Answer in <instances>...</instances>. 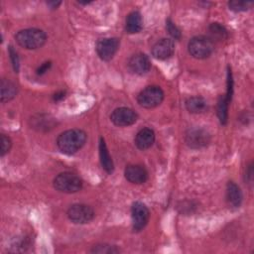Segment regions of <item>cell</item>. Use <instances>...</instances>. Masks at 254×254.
Instances as JSON below:
<instances>
[{
    "mask_svg": "<svg viewBox=\"0 0 254 254\" xmlns=\"http://www.w3.org/2000/svg\"><path fill=\"white\" fill-rule=\"evenodd\" d=\"M252 180H253V168H252V164H250L245 173V181H247L248 184H252Z\"/></svg>",
    "mask_w": 254,
    "mask_h": 254,
    "instance_id": "28",
    "label": "cell"
},
{
    "mask_svg": "<svg viewBox=\"0 0 254 254\" xmlns=\"http://www.w3.org/2000/svg\"><path fill=\"white\" fill-rule=\"evenodd\" d=\"M128 68L132 73L143 75L147 73L151 68V62L149 58L142 53L133 55L128 61Z\"/></svg>",
    "mask_w": 254,
    "mask_h": 254,
    "instance_id": "11",
    "label": "cell"
},
{
    "mask_svg": "<svg viewBox=\"0 0 254 254\" xmlns=\"http://www.w3.org/2000/svg\"><path fill=\"white\" fill-rule=\"evenodd\" d=\"M210 136L208 132L202 128H190L185 135L186 144L191 149H199L209 143Z\"/></svg>",
    "mask_w": 254,
    "mask_h": 254,
    "instance_id": "7",
    "label": "cell"
},
{
    "mask_svg": "<svg viewBox=\"0 0 254 254\" xmlns=\"http://www.w3.org/2000/svg\"><path fill=\"white\" fill-rule=\"evenodd\" d=\"M232 94H233V79H232L231 71L228 70V72H227V93H226L225 97L227 98V100L229 102L231 101Z\"/></svg>",
    "mask_w": 254,
    "mask_h": 254,
    "instance_id": "27",
    "label": "cell"
},
{
    "mask_svg": "<svg viewBox=\"0 0 254 254\" xmlns=\"http://www.w3.org/2000/svg\"><path fill=\"white\" fill-rule=\"evenodd\" d=\"M99 158H100L101 166L104 169V171L108 174H111L114 170V165H113L111 156L107 150L105 141L102 137L99 140Z\"/></svg>",
    "mask_w": 254,
    "mask_h": 254,
    "instance_id": "18",
    "label": "cell"
},
{
    "mask_svg": "<svg viewBox=\"0 0 254 254\" xmlns=\"http://www.w3.org/2000/svg\"><path fill=\"white\" fill-rule=\"evenodd\" d=\"M15 40L17 44L24 49L37 50L45 45L47 41V35L43 30L29 28L19 31L15 35Z\"/></svg>",
    "mask_w": 254,
    "mask_h": 254,
    "instance_id": "2",
    "label": "cell"
},
{
    "mask_svg": "<svg viewBox=\"0 0 254 254\" xmlns=\"http://www.w3.org/2000/svg\"><path fill=\"white\" fill-rule=\"evenodd\" d=\"M252 2H246V1H229L228 2V7L230 10L235 11V12H241V11H246L252 6Z\"/></svg>",
    "mask_w": 254,
    "mask_h": 254,
    "instance_id": "23",
    "label": "cell"
},
{
    "mask_svg": "<svg viewBox=\"0 0 254 254\" xmlns=\"http://www.w3.org/2000/svg\"><path fill=\"white\" fill-rule=\"evenodd\" d=\"M155 142V132L151 128L141 129L135 137V145L140 150L149 149Z\"/></svg>",
    "mask_w": 254,
    "mask_h": 254,
    "instance_id": "14",
    "label": "cell"
},
{
    "mask_svg": "<svg viewBox=\"0 0 254 254\" xmlns=\"http://www.w3.org/2000/svg\"><path fill=\"white\" fill-rule=\"evenodd\" d=\"M208 32L210 34V40L212 41H223L228 37L226 28L220 23H211L208 26Z\"/></svg>",
    "mask_w": 254,
    "mask_h": 254,
    "instance_id": "20",
    "label": "cell"
},
{
    "mask_svg": "<svg viewBox=\"0 0 254 254\" xmlns=\"http://www.w3.org/2000/svg\"><path fill=\"white\" fill-rule=\"evenodd\" d=\"M226 198L233 207H239L242 202V192L240 188L233 182H229L226 187Z\"/></svg>",
    "mask_w": 254,
    "mask_h": 254,
    "instance_id": "17",
    "label": "cell"
},
{
    "mask_svg": "<svg viewBox=\"0 0 254 254\" xmlns=\"http://www.w3.org/2000/svg\"><path fill=\"white\" fill-rule=\"evenodd\" d=\"M131 216L133 229L135 231H140L146 226L149 221V209L144 203L140 201H135L131 206Z\"/></svg>",
    "mask_w": 254,
    "mask_h": 254,
    "instance_id": "8",
    "label": "cell"
},
{
    "mask_svg": "<svg viewBox=\"0 0 254 254\" xmlns=\"http://www.w3.org/2000/svg\"><path fill=\"white\" fill-rule=\"evenodd\" d=\"M86 133L81 129H69L61 133L57 139L59 150L65 155L76 153L84 145Z\"/></svg>",
    "mask_w": 254,
    "mask_h": 254,
    "instance_id": "1",
    "label": "cell"
},
{
    "mask_svg": "<svg viewBox=\"0 0 254 254\" xmlns=\"http://www.w3.org/2000/svg\"><path fill=\"white\" fill-rule=\"evenodd\" d=\"M9 56L11 59V63H12V66L14 68V70L16 72L19 71V58H18V54L17 52L14 50V48L12 46L9 47Z\"/></svg>",
    "mask_w": 254,
    "mask_h": 254,
    "instance_id": "26",
    "label": "cell"
},
{
    "mask_svg": "<svg viewBox=\"0 0 254 254\" xmlns=\"http://www.w3.org/2000/svg\"><path fill=\"white\" fill-rule=\"evenodd\" d=\"M228 104L229 101L225 97V95H220L217 101V116L222 125L227 123L228 119Z\"/></svg>",
    "mask_w": 254,
    "mask_h": 254,
    "instance_id": "21",
    "label": "cell"
},
{
    "mask_svg": "<svg viewBox=\"0 0 254 254\" xmlns=\"http://www.w3.org/2000/svg\"><path fill=\"white\" fill-rule=\"evenodd\" d=\"M214 50L213 41L205 36H195L191 38L188 44L190 55L197 60L208 58Z\"/></svg>",
    "mask_w": 254,
    "mask_h": 254,
    "instance_id": "4",
    "label": "cell"
},
{
    "mask_svg": "<svg viewBox=\"0 0 254 254\" xmlns=\"http://www.w3.org/2000/svg\"><path fill=\"white\" fill-rule=\"evenodd\" d=\"M61 1H58V2H56V1H49V2H47V4L51 7V8H53V9H55V8H58V6L59 5H61Z\"/></svg>",
    "mask_w": 254,
    "mask_h": 254,
    "instance_id": "31",
    "label": "cell"
},
{
    "mask_svg": "<svg viewBox=\"0 0 254 254\" xmlns=\"http://www.w3.org/2000/svg\"><path fill=\"white\" fill-rule=\"evenodd\" d=\"M91 253H99V254H114L120 252V250L115 245H110L106 243L96 244L90 250Z\"/></svg>",
    "mask_w": 254,
    "mask_h": 254,
    "instance_id": "22",
    "label": "cell"
},
{
    "mask_svg": "<svg viewBox=\"0 0 254 254\" xmlns=\"http://www.w3.org/2000/svg\"><path fill=\"white\" fill-rule=\"evenodd\" d=\"M54 188L64 193H73L82 189V180L75 174L64 172L54 179Z\"/></svg>",
    "mask_w": 254,
    "mask_h": 254,
    "instance_id": "3",
    "label": "cell"
},
{
    "mask_svg": "<svg viewBox=\"0 0 254 254\" xmlns=\"http://www.w3.org/2000/svg\"><path fill=\"white\" fill-rule=\"evenodd\" d=\"M51 66V62H47V63H44L38 69H37V73L38 74H43L45 73Z\"/></svg>",
    "mask_w": 254,
    "mask_h": 254,
    "instance_id": "29",
    "label": "cell"
},
{
    "mask_svg": "<svg viewBox=\"0 0 254 254\" xmlns=\"http://www.w3.org/2000/svg\"><path fill=\"white\" fill-rule=\"evenodd\" d=\"M186 108L190 113H202L206 110V101L200 96H191L186 100Z\"/></svg>",
    "mask_w": 254,
    "mask_h": 254,
    "instance_id": "19",
    "label": "cell"
},
{
    "mask_svg": "<svg viewBox=\"0 0 254 254\" xmlns=\"http://www.w3.org/2000/svg\"><path fill=\"white\" fill-rule=\"evenodd\" d=\"M166 28H167V31L169 32V34L174 39L179 40L181 38V36H182L181 31L179 30V28L174 24V22L171 19H167L166 20Z\"/></svg>",
    "mask_w": 254,
    "mask_h": 254,
    "instance_id": "24",
    "label": "cell"
},
{
    "mask_svg": "<svg viewBox=\"0 0 254 254\" xmlns=\"http://www.w3.org/2000/svg\"><path fill=\"white\" fill-rule=\"evenodd\" d=\"M143 28V19L138 11H133L128 14L125 23V30L128 34H137Z\"/></svg>",
    "mask_w": 254,
    "mask_h": 254,
    "instance_id": "15",
    "label": "cell"
},
{
    "mask_svg": "<svg viewBox=\"0 0 254 254\" xmlns=\"http://www.w3.org/2000/svg\"><path fill=\"white\" fill-rule=\"evenodd\" d=\"M12 141L5 134H1V157L5 156L11 149Z\"/></svg>",
    "mask_w": 254,
    "mask_h": 254,
    "instance_id": "25",
    "label": "cell"
},
{
    "mask_svg": "<svg viewBox=\"0 0 254 254\" xmlns=\"http://www.w3.org/2000/svg\"><path fill=\"white\" fill-rule=\"evenodd\" d=\"M119 48V40L117 38L100 39L96 44V53L98 57L105 62L110 61Z\"/></svg>",
    "mask_w": 254,
    "mask_h": 254,
    "instance_id": "9",
    "label": "cell"
},
{
    "mask_svg": "<svg viewBox=\"0 0 254 254\" xmlns=\"http://www.w3.org/2000/svg\"><path fill=\"white\" fill-rule=\"evenodd\" d=\"M94 210L87 204L75 203L67 209V217L70 221L77 224L88 223L94 218Z\"/></svg>",
    "mask_w": 254,
    "mask_h": 254,
    "instance_id": "6",
    "label": "cell"
},
{
    "mask_svg": "<svg viewBox=\"0 0 254 254\" xmlns=\"http://www.w3.org/2000/svg\"><path fill=\"white\" fill-rule=\"evenodd\" d=\"M124 175L128 182L136 185L143 184L148 179V172L141 165H128L124 171Z\"/></svg>",
    "mask_w": 254,
    "mask_h": 254,
    "instance_id": "13",
    "label": "cell"
},
{
    "mask_svg": "<svg viewBox=\"0 0 254 254\" xmlns=\"http://www.w3.org/2000/svg\"><path fill=\"white\" fill-rule=\"evenodd\" d=\"M0 92H1V102L5 103L12 100L17 92L18 88L17 85L10 79L2 78L0 83Z\"/></svg>",
    "mask_w": 254,
    "mask_h": 254,
    "instance_id": "16",
    "label": "cell"
},
{
    "mask_svg": "<svg viewBox=\"0 0 254 254\" xmlns=\"http://www.w3.org/2000/svg\"><path fill=\"white\" fill-rule=\"evenodd\" d=\"M175 52V44L170 39H161L152 47V56L161 61L168 60Z\"/></svg>",
    "mask_w": 254,
    "mask_h": 254,
    "instance_id": "12",
    "label": "cell"
},
{
    "mask_svg": "<svg viewBox=\"0 0 254 254\" xmlns=\"http://www.w3.org/2000/svg\"><path fill=\"white\" fill-rule=\"evenodd\" d=\"M164 99V91L157 85L145 87L137 96V101L144 108H154L162 103Z\"/></svg>",
    "mask_w": 254,
    "mask_h": 254,
    "instance_id": "5",
    "label": "cell"
},
{
    "mask_svg": "<svg viewBox=\"0 0 254 254\" xmlns=\"http://www.w3.org/2000/svg\"><path fill=\"white\" fill-rule=\"evenodd\" d=\"M137 113L128 107H119L113 110L110 119L116 126L125 127L134 124L137 121Z\"/></svg>",
    "mask_w": 254,
    "mask_h": 254,
    "instance_id": "10",
    "label": "cell"
},
{
    "mask_svg": "<svg viewBox=\"0 0 254 254\" xmlns=\"http://www.w3.org/2000/svg\"><path fill=\"white\" fill-rule=\"evenodd\" d=\"M64 94H65V92H64V91L57 92V93L53 96V99H54L55 101H60V100H62V99L64 97Z\"/></svg>",
    "mask_w": 254,
    "mask_h": 254,
    "instance_id": "30",
    "label": "cell"
}]
</instances>
